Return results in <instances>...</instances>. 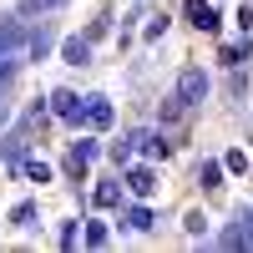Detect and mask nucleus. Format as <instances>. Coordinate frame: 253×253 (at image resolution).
Listing matches in <instances>:
<instances>
[{
  "instance_id": "9",
  "label": "nucleus",
  "mask_w": 253,
  "mask_h": 253,
  "mask_svg": "<svg viewBox=\"0 0 253 253\" xmlns=\"http://www.w3.org/2000/svg\"><path fill=\"white\" fill-rule=\"evenodd\" d=\"M61 0H20V15H41V10H56Z\"/></svg>"
},
{
  "instance_id": "14",
  "label": "nucleus",
  "mask_w": 253,
  "mask_h": 253,
  "mask_svg": "<svg viewBox=\"0 0 253 253\" xmlns=\"http://www.w3.org/2000/svg\"><path fill=\"white\" fill-rule=\"evenodd\" d=\"M243 56H248V46H228V51H223V61H228V66H238Z\"/></svg>"
},
{
  "instance_id": "4",
  "label": "nucleus",
  "mask_w": 253,
  "mask_h": 253,
  "mask_svg": "<svg viewBox=\"0 0 253 253\" xmlns=\"http://www.w3.org/2000/svg\"><path fill=\"white\" fill-rule=\"evenodd\" d=\"M20 46H26V26H20V20H5V26H0V56H15Z\"/></svg>"
},
{
  "instance_id": "12",
  "label": "nucleus",
  "mask_w": 253,
  "mask_h": 253,
  "mask_svg": "<svg viewBox=\"0 0 253 253\" xmlns=\"http://www.w3.org/2000/svg\"><path fill=\"white\" fill-rule=\"evenodd\" d=\"M26 177H31V182H51V167H46V162H26Z\"/></svg>"
},
{
  "instance_id": "5",
  "label": "nucleus",
  "mask_w": 253,
  "mask_h": 253,
  "mask_svg": "<svg viewBox=\"0 0 253 253\" xmlns=\"http://www.w3.org/2000/svg\"><path fill=\"white\" fill-rule=\"evenodd\" d=\"M61 56H66V66H86V56H91V41H81V36H71L66 46H61Z\"/></svg>"
},
{
  "instance_id": "7",
  "label": "nucleus",
  "mask_w": 253,
  "mask_h": 253,
  "mask_svg": "<svg viewBox=\"0 0 253 253\" xmlns=\"http://www.w3.org/2000/svg\"><path fill=\"white\" fill-rule=\"evenodd\" d=\"M86 122H91V126H107V122H112L107 96H86Z\"/></svg>"
},
{
  "instance_id": "3",
  "label": "nucleus",
  "mask_w": 253,
  "mask_h": 253,
  "mask_svg": "<svg viewBox=\"0 0 253 253\" xmlns=\"http://www.w3.org/2000/svg\"><path fill=\"white\" fill-rule=\"evenodd\" d=\"M187 20H193L198 31H218V10L208 5V0H187Z\"/></svg>"
},
{
  "instance_id": "10",
  "label": "nucleus",
  "mask_w": 253,
  "mask_h": 253,
  "mask_svg": "<svg viewBox=\"0 0 253 253\" xmlns=\"http://www.w3.org/2000/svg\"><path fill=\"white\" fill-rule=\"evenodd\" d=\"M117 198H122V187H117V182H101V187H96V203H101V208H112Z\"/></svg>"
},
{
  "instance_id": "11",
  "label": "nucleus",
  "mask_w": 253,
  "mask_h": 253,
  "mask_svg": "<svg viewBox=\"0 0 253 253\" xmlns=\"http://www.w3.org/2000/svg\"><path fill=\"white\" fill-rule=\"evenodd\" d=\"M218 177H223V167H218V162H203V172H198V182H203V187H218Z\"/></svg>"
},
{
  "instance_id": "8",
  "label": "nucleus",
  "mask_w": 253,
  "mask_h": 253,
  "mask_svg": "<svg viewBox=\"0 0 253 253\" xmlns=\"http://www.w3.org/2000/svg\"><path fill=\"white\" fill-rule=\"evenodd\" d=\"M126 228H137V233H147V228H152V213H147V208H132V213H126Z\"/></svg>"
},
{
  "instance_id": "2",
  "label": "nucleus",
  "mask_w": 253,
  "mask_h": 253,
  "mask_svg": "<svg viewBox=\"0 0 253 253\" xmlns=\"http://www.w3.org/2000/svg\"><path fill=\"white\" fill-rule=\"evenodd\" d=\"M51 112H56V117H66V122H81V117H86V107H81V96H76V91H56V96H51Z\"/></svg>"
},
{
  "instance_id": "6",
  "label": "nucleus",
  "mask_w": 253,
  "mask_h": 253,
  "mask_svg": "<svg viewBox=\"0 0 253 253\" xmlns=\"http://www.w3.org/2000/svg\"><path fill=\"white\" fill-rule=\"evenodd\" d=\"M126 187H132L137 198H152V187H157V177H152V167H132V177H126Z\"/></svg>"
},
{
  "instance_id": "1",
  "label": "nucleus",
  "mask_w": 253,
  "mask_h": 253,
  "mask_svg": "<svg viewBox=\"0 0 253 253\" xmlns=\"http://www.w3.org/2000/svg\"><path fill=\"white\" fill-rule=\"evenodd\" d=\"M203 96H208V76H203L198 66H187V71L177 76V101H182V107H198Z\"/></svg>"
},
{
  "instance_id": "13",
  "label": "nucleus",
  "mask_w": 253,
  "mask_h": 253,
  "mask_svg": "<svg viewBox=\"0 0 253 253\" xmlns=\"http://www.w3.org/2000/svg\"><path fill=\"white\" fill-rule=\"evenodd\" d=\"M86 243H91V248H101V243H107V228L91 223V228H86Z\"/></svg>"
},
{
  "instance_id": "15",
  "label": "nucleus",
  "mask_w": 253,
  "mask_h": 253,
  "mask_svg": "<svg viewBox=\"0 0 253 253\" xmlns=\"http://www.w3.org/2000/svg\"><path fill=\"white\" fill-rule=\"evenodd\" d=\"M5 117H10V107H5V96H0V126H5Z\"/></svg>"
}]
</instances>
